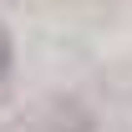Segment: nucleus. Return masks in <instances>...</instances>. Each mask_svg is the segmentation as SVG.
I'll return each mask as SVG.
<instances>
[{
  "mask_svg": "<svg viewBox=\"0 0 132 132\" xmlns=\"http://www.w3.org/2000/svg\"><path fill=\"white\" fill-rule=\"evenodd\" d=\"M10 71H15V41H10V31H5V26H0V81H5Z\"/></svg>",
  "mask_w": 132,
  "mask_h": 132,
  "instance_id": "nucleus-1",
  "label": "nucleus"
}]
</instances>
